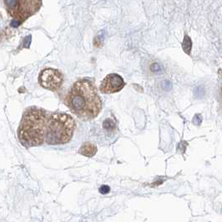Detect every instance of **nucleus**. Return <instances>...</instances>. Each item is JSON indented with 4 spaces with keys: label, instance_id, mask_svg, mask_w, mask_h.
<instances>
[{
    "label": "nucleus",
    "instance_id": "f257e3e1",
    "mask_svg": "<svg viewBox=\"0 0 222 222\" xmlns=\"http://www.w3.org/2000/svg\"><path fill=\"white\" fill-rule=\"evenodd\" d=\"M66 104L74 115L83 120H91L99 115L101 99L90 81L82 80L74 83L66 97Z\"/></svg>",
    "mask_w": 222,
    "mask_h": 222
},
{
    "label": "nucleus",
    "instance_id": "f03ea898",
    "mask_svg": "<svg viewBox=\"0 0 222 222\" xmlns=\"http://www.w3.org/2000/svg\"><path fill=\"white\" fill-rule=\"evenodd\" d=\"M47 117L44 111L31 109L23 116L19 128V139L23 146L33 147L42 145L45 139Z\"/></svg>",
    "mask_w": 222,
    "mask_h": 222
},
{
    "label": "nucleus",
    "instance_id": "7ed1b4c3",
    "mask_svg": "<svg viewBox=\"0 0 222 222\" xmlns=\"http://www.w3.org/2000/svg\"><path fill=\"white\" fill-rule=\"evenodd\" d=\"M75 129L74 119L67 114L51 115L46 125L45 139L49 145H63L71 140Z\"/></svg>",
    "mask_w": 222,
    "mask_h": 222
},
{
    "label": "nucleus",
    "instance_id": "20e7f679",
    "mask_svg": "<svg viewBox=\"0 0 222 222\" xmlns=\"http://www.w3.org/2000/svg\"><path fill=\"white\" fill-rule=\"evenodd\" d=\"M7 5L13 16L19 21H24L41 6V0H7Z\"/></svg>",
    "mask_w": 222,
    "mask_h": 222
},
{
    "label": "nucleus",
    "instance_id": "39448f33",
    "mask_svg": "<svg viewBox=\"0 0 222 222\" xmlns=\"http://www.w3.org/2000/svg\"><path fill=\"white\" fill-rule=\"evenodd\" d=\"M38 81L44 89L56 90L63 83V75L57 69H45L39 74Z\"/></svg>",
    "mask_w": 222,
    "mask_h": 222
},
{
    "label": "nucleus",
    "instance_id": "423d86ee",
    "mask_svg": "<svg viewBox=\"0 0 222 222\" xmlns=\"http://www.w3.org/2000/svg\"><path fill=\"white\" fill-rule=\"evenodd\" d=\"M124 85L125 83L122 77L117 74H110L102 81L99 89L104 94H114L123 89Z\"/></svg>",
    "mask_w": 222,
    "mask_h": 222
},
{
    "label": "nucleus",
    "instance_id": "0eeeda50",
    "mask_svg": "<svg viewBox=\"0 0 222 222\" xmlns=\"http://www.w3.org/2000/svg\"><path fill=\"white\" fill-rule=\"evenodd\" d=\"M97 152V147L95 145H94L92 143L86 142L80 147L79 153L80 155H83L84 156L86 157H92Z\"/></svg>",
    "mask_w": 222,
    "mask_h": 222
},
{
    "label": "nucleus",
    "instance_id": "6e6552de",
    "mask_svg": "<svg viewBox=\"0 0 222 222\" xmlns=\"http://www.w3.org/2000/svg\"><path fill=\"white\" fill-rule=\"evenodd\" d=\"M182 48H183V50H184L185 54H190L191 48H192V41H191V38H189L187 34L185 35L183 42H182Z\"/></svg>",
    "mask_w": 222,
    "mask_h": 222
},
{
    "label": "nucleus",
    "instance_id": "1a4fd4ad",
    "mask_svg": "<svg viewBox=\"0 0 222 222\" xmlns=\"http://www.w3.org/2000/svg\"><path fill=\"white\" fill-rule=\"evenodd\" d=\"M104 31H100L99 34L97 35L95 38V45L97 44L98 46H100L102 43L104 42Z\"/></svg>",
    "mask_w": 222,
    "mask_h": 222
},
{
    "label": "nucleus",
    "instance_id": "9d476101",
    "mask_svg": "<svg viewBox=\"0 0 222 222\" xmlns=\"http://www.w3.org/2000/svg\"><path fill=\"white\" fill-rule=\"evenodd\" d=\"M110 190V188L108 185H103L99 188V192L103 194V195H105V194H108Z\"/></svg>",
    "mask_w": 222,
    "mask_h": 222
}]
</instances>
